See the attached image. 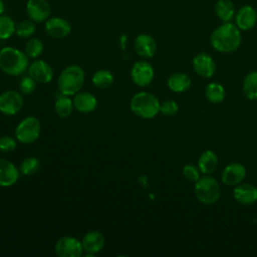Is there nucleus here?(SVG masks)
Here are the masks:
<instances>
[{"label": "nucleus", "mask_w": 257, "mask_h": 257, "mask_svg": "<svg viewBox=\"0 0 257 257\" xmlns=\"http://www.w3.org/2000/svg\"><path fill=\"white\" fill-rule=\"evenodd\" d=\"M210 42L212 47L219 52H233L241 45V30L232 22H223L211 33Z\"/></svg>", "instance_id": "obj_1"}, {"label": "nucleus", "mask_w": 257, "mask_h": 257, "mask_svg": "<svg viewBox=\"0 0 257 257\" xmlns=\"http://www.w3.org/2000/svg\"><path fill=\"white\" fill-rule=\"evenodd\" d=\"M28 58L25 52L6 46L0 50V69L11 76L20 75L28 68Z\"/></svg>", "instance_id": "obj_2"}, {"label": "nucleus", "mask_w": 257, "mask_h": 257, "mask_svg": "<svg viewBox=\"0 0 257 257\" xmlns=\"http://www.w3.org/2000/svg\"><path fill=\"white\" fill-rule=\"evenodd\" d=\"M84 70L76 64L65 67L59 74L57 85L62 94L75 95L84 84Z\"/></svg>", "instance_id": "obj_3"}, {"label": "nucleus", "mask_w": 257, "mask_h": 257, "mask_svg": "<svg viewBox=\"0 0 257 257\" xmlns=\"http://www.w3.org/2000/svg\"><path fill=\"white\" fill-rule=\"evenodd\" d=\"M160 104L156 95L141 91L132 97L130 107L136 115L142 118H153L160 112Z\"/></svg>", "instance_id": "obj_4"}, {"label": "nucleus", "mask_w": 257, "mask_h": 257, "mask_svg": "<svg viewBox=\"0 0 257 257\" xmlns=\"http://www.w3.org/2000/svg\"><path fill=\"white\" fill-rule=\"evenodd\" d=\"M195 195L205 205L215 204L221 196V188L216 179L210 176L201 177L195 185Z\"/></svg>", "instance_id": "obj_5"}, {"label": "nucleus", "mask_w": 257, "mask_h": 257, "mask_svg": "<svg viewBox=\"0 0 257 257\" xmlns=\"http://www.w3.org/2000/svg\"><path fill=\"white\" fill-rule=\"evenodd\" d=\"M41 124L37 117L26 116L23 118L15 128L16 139L24 145L34 143L40 136Z\"/></svg>", "instance_id": "obj_6"}, {"label": "nucleus", "mask_w": 257, "mask_h": 257, "mask_svg": "<svg viewBox=\"0 0 257 257\" xmlns=\"http://www.w3.org/2000/svg\"><path fill=\"white\" fill-rule=\"evenodd\" d=\"M83 251L81 241L71 236H63L55 243V253L58 257H80Z\"/></svg>", "instance_id": "obj_7"}, {"label": "nucleus", "mask_w": 257, "mask_h": 257, "mask_svg": "<svg viewBox=\"0 0 257 257\" xmlns=\"http://www.w3.org/2000/svg\"><path fill=\"white\" fill-rule=\"evenodd\" d=\"M23 106V98L18 91L7 90L0 94V111L6 115L18 113Z\"/></svg>", "instance_id": "obj_8"}, {"label": "nucleus", "mask_w": 257, "mask_h": 257, "mask_svg": "<svg viewBox=\"0 0 257 257\" xmlns=\"http://www.w3.org/2000/svg\"><path fill=\"white\" fill-rule=\"evenodd\" d=\"M154 68L146 60L137 61L131 70V77L135 84L138 86H147L154 79Z\"/></svg>", "instance_id": "obj_9"}, {"label": "nucleus", "mask_w": 257, "mask_h": 257, "mask_svg": "<svg viewBox=\"0 0 257 257\" xmlns=\"http://www.w3.org/2000/svg\"><path fill=\"white\" fill-rule=\"evenodd\" d=\"M26 12L32 21L41 23L50 17L51 6L47 0H28Z\"/></svg>", "instance_id": "obj_10"}, {"label": "nucleus", "mask_w": 257, "mask_h": 257, "mask_svg": "<svg viewBox=\"0 0 257 257\" xmlns=\"http://www.w3.org/2000/svg\"><path fill=\"white\" fill-rule=\"evenodd\" d=\"M235 24L243 31L254 28L257 23V11L251 5H243L240 7L235 14Z\"/></svg>", "instance_id": "obj_11"}, {"label": "nucleus", "mask_w": 257, "mask_h": 257, "mask_svg": "<svg viewBox=\"0 0 257 257\" xmlns=\"http://www.w3.org/2000/svg\"><path fill=\"white\" fill-rule=\"evenodd\" d=\"M192 65L195 72L204 78L212 77L216 71V63L214 59L205 52L198 53L193 58Z\"/></svg>", "instance_id": "obj_12"}, {"label": "nucleus", "mask_w": 257, "mask_h": 257, "mask_svg": "<svg viewBox=\"0 0 257 257\" xmlns=\"http://www.w3.org/2000/svg\"><path fill=\"white\" fill-rule=\"evenodd\" d=\"M44 27L46 33L53 38H64L71 31L70 23L62 17H49L45 21Z\"/></svg>", "instance_id": "obj_13"}, {"label": "nucleus", "mask_w": 257, "mask_h": 257, "mask_svg": "<svg viewBox=\"0 0 257 257\" xmlns=\"http://www.w3.org/2000/svg\"><path fill=\"white\" fill-rule=\"evenodd\" d=\"M28 75L37 83H48L52 80L53 70L46 61L38 59L28 66Z\"/></svg>", "instance_id": "obj_14"}, {"label": "nucleus", "mask_w": 257, "mask_h": 257, "mask_svg": "<svg viewBox=\"0 0 257 257\" xmlns=\"http://www.w3.org/2000/svg\"><path fill=\"white\" fill-rule=\"evenodd\" d=\"M246 176V168L240 163H231L225 167L222 172L221 180L223 184L235 187L240 184Z\"/></svg>", "instance_id": "obj_15"}, {"label": "nucleus", "mask_w": 257, "mask_h": 257, "mask_svg": "<svg viewBox=\"0 0 257 257\" xmlns=\"http://www.w3.org/2000/svg\"><path fill=\"white\" fill-rule=\"evenodd\" d=\"M137 54L144 58L153 57L157 51V43L153 36L143 33L139 34L134 43Z\"/></svg>", "instance_id": "obj_16"}, {"label": "nucleus", "mask_w": 257, "mask_h": 257, "mask_svg": "<svg viewBox=\"0 0 257 257\" xmlns=\"http://www.w3.org/2000/svg\"><path fill=\"white\" fill-rule=\"evenodd\" d=\"M19 179V170L10 161L0 158V187H10Z\"/></svg>", "instance_id": "obj_17"}, {"label": "nucleus", "mask_w": 257, "mask_h": 257, "mask_svg": "<svg viewBox=\"0 0 257 257\" xmlns=\"http://www.w3.org/2000/svg\"><path fill=\"white\" fill-rule=\"evenodd\" d=\"M234 199L243 205H252L257 201V188L252 184H238L233 190Z\"/></svg>", "instance_id": "obj_18"}, {"label": "nucleus", "mask_w": 257, "mask_h": 257, "mask_svg": "<svg viewBox=\"0 0 257 257\" xmlns=\"http://www.w3.org/2000/svg\"><path fill=\"white\" fill-rule=\"evenodd\" d=\"M83 250L88 255H94L101 251L104 246V237L99 231H89L82 238Z\"/></svg>", "instance_id": "obj_19"}, {"label": "nucleus", "mask_w": 257, "mask_h": 257, "mask_svg": "<svg viewBox=\"0 0 257 257\" xmlns=\"http://www.w3.org/2000/svg\"><path fill=\"white\" fill-rule=\"evenodd\" d=\"M73 105L77 111L81 113H89L96 108L97 99L90 92H77L73 98Z\"/></svg>", "instance_id": "obj_20"}, {"label": "nucleus", "mask_w": 257, "mask_h": 257, "mask_svg": "<svg viewBox=\"0 0 257 257\" xmlns=\"http://www.w3.org/2000/svg\"><path fill=\"white\" fill-rule=\"evenodd\" d=\"M218 166V157L215 152L207 150L201 154L198 160V168L205 175L212 174Z\"/></svg>", "instance_id": "obj_21"}, {"label": "nucleus", "mask_w": 257, "mask_h": 257, "mask_svg": "<svg viewBox=\"0 0 257 257\" xmlns=\"http://www.w3.org/2000/svg\"><path fill=\"white\" fill-rule=\"evenodd\" d=\"M214 10L215 14L222 22H231L236 14L235 6L232 0H217Z\"/></svg>", "instance_id": "obj_22"}, {"label": "nucleus", "mask_w": 257, "mask_h": 257, "mask_svg": "<svg viewBox=\"0 0 257 257\" xmlns=\"http://www.w3.org/2000/svg\"><path fill=\"white\" fill-rule=\"evenodd\" d=\"M168 86L174 92H184L191 86V78L183 72H175L168 78Z\"/></svg>", "instance_id": "obj_23"}, {"label": "nucleus", "mask_w": 257, "mask_h": 257, "mask_svg": "<svg viewBox=\"0 0 257 257\" xmlns=\"http://www.w3.org/2000/svg\"><path fill=\"white\" fill-rule=\"evenodd\" d=\"M245 96L251 100L257 99V71L249 72L242 83Z\"/></svg>", "instance_id": "obj_24"}, {"label": "nucleus", "mask_w": 257, "mask_h": 257, "mask_svg": "<svg viewBox=\"0 0 257 257\" xmlns=\"http://www.w3.org/2000/svg\"><path fill=\"white\" fill-rule=\"evenodd\" d=\"M226 95L225 88L222 84L217 82L209 83L205 89L206 98L212 103H220L224 100Z\"/></svg>", "instance_id": "obj_25"}, {"label": "nucleus", "mask_w": 257, "mask_h": 257, "mask_svg": "<svg viewBox=\"0 0 257 257\" xmlns=\"http://www.w3.org/2000/svg\"><path fill=\"white\" fill-rule=\"evenodd\" d=\"M55 111L60 117H67L71 114L73 110V100H71L68 95L62 94L58 96L55 100Z\"/></svg>", "instance_id": "obj_26"}, {"label": "nucleus", "mask_w": 257, "mask_h": 257, "mask_svg": "<svg viewBox=\"0 0 257 257\" xmlns=\"http://www.w3.org/2000/svg\"><path fill=\"white\" fill-rule=\"evenodd\" d=\"M92 83L95 87L104 89L109 87L113 82V75L109 70L106 69H100L94 72L92 75Z\"/></svg>", "instance_id": "obj_27"}, {"label": "nucleus", "mask_w": 257, "mask_h": 257, "mask_svg": "<svg viewBox=\"0 0 257 257\" xmlns=\"http://www.w3.org/2000/svg\"><path fill=\"white\" fill-rule=\"evenodd\" d=\"M16 24L10 16L0 15V39H8L14 33Z\"/></svg>", "instance_id": "obj_28"}, {"label": "nucleus", "mask_w": 257, "mask_h": 257, "mask_svg": "<svg viewBox=\"0 0 257 257\" xmlns=\"http://www.w3.org/2000/svg\"><path fill=\"white\" fill-rule=\"evenodd\" d=\"M43 43L38 38H31L25 44L24 52L29 58H36L43 52Z\"/></svg>", "instance_id": "obj_29"}, {"label": "nucleus", "mask_w": 257, "mask_h": 257, "mask_svg": "<svg viewBox=\"0 0 257 257\" xmlns=\"http://www.w3.org/2000/svg\"><path fill=\"white\" fill-rule=\"evenodd\" d=\"M39 168H40L39 160L35 157H29L22 161L19 169L23 175L31 176V175L35 174L39 170Z\"/></svg>", "instance_id": "obj_30"}, {"label": "nucleus", "mask_w": 257, "mask_h": 257, "mask_svg": "<svg viewBox=\"0 0 257 257\" xmlns=\"http://www.w3.org/2000/svg\"><path fill=\"white\" fill-rule=\"evenodd\" d=\"M36 30L34 21L30 20H22L20 21L18 24H16V29H15V33L22 38H27L30 37L34 34Z\"/></svg>", "instance_id": "obj_31"}, {"label": "nucleus", "mask_w": 257, "mask_h": 257, "mask_svg": "<svg viewBox=\"0 0 257 257\" xmlns=\"http://www.w3.org/2000/svg\"><path fill=\"white\" fill-rule=\"evenodd\" d=\"M179 110V105L175 100L168 99L160 104V111L167 116L175 115Z\"/></svg>", "instance_id": "obj_32"}, {"label": "nucleus", "mask_w": 257, "mask_h": 257, "mask_svg": "<svg viewBox=\"0 0 257 257\" xmlns=\"http://www.w3.org/2000/svg\"><path fill=\"white\" fill-rule=\"evenodd\" d=\"M36 81L31 76H25L19 83V89L23 94H30L36 89Z\"/></svg>", "instance_id": "obj_33"}, {"label": "nucleus", "mask_w": 257, "mask_h": 257, "mask_svg": "<svg viewBox=\"0 0 257 257\" xmlns=\"http://www.w3.org/2000/svg\"><path fill=\"white\" fill-rule=\"evenodd\" d=\"M183 175L187 180L191 182H197L201 178L199 168H196L191 164H187L183 167Z\"/></svg>", "instance_id": "obj_34"}, {"label": "nucleus", "mask_w": 257, "mask_h": 257, "mask_svg": "<svg viewBox=\"0 0 257 257\" xmlns=\"http://www.w3.org/2000/svg\"><path fill=\"white\" fill-rule=\"evenodd\" d=\"M16 148V141L10 136H3L0 138V151L10 153Z\"/></svg>", "instance_id": "obj_35"}, {"label": "nucleus", "mask_w": 257, "mask_h": 257, "mask_svg": "<svg viewBox=\"0 0 257 257\" xmlns=\"http://www.w3.org/2000/svg\"><path fill=\"white\" fill-rule=\"evenodd\" d=\"M4 10H5L4 2H3V0H0V15H2V14H3Z\"/></svg>", "instance_id": "obj_36"}]
</instances>
